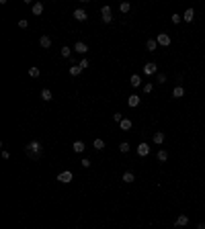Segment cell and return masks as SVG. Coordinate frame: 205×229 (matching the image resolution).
<instances>
[{
  "mask_svg": "<svg viewBox=\"0 0 205 229\" xmlns=\"http://www.w3.org/2000/svg\"><path fill=\"white\" fill-rule=\"evenodd\" d=\"M119 151H121V153H127V151H129V143H127V141L119 143Z\"/></svg>",
  "mask_w": 205,
  "mask_h": 229,
  "instance_id": "obj_27",
  "label": "cell"
},
{
  "mask_svg": "<svg viewBox=\"0 0 205 229\" xmlns=\"http://www.w3.org/2000/svg\"><path fill=\"white\" fill-rule=\"evenodd\" d=\"M197 229H205V223H199V227H197Z\"/></svg>",
  "mask_w": 205,
  "mask_h": 229,
  "instance_id": "obj_36",
  "label": "cell"
},
{
  "mask_svg": "<svg viewBox=\"0 0 205 229\" xmlns=\"http://www.w3.org/2000/svg\"><path fill=\"white\" fill-rule=\"evenodd\" d=\"M156 47H158V41L156 39H148L146 41V49H148V51H156Z\"/></svg>",
  "mask_w": 205,
  "mask_h": 229,
  "instance_id": "obj_18",
  "label": "cell"
},
{
  "mask_svg": "<svg viewBox=\"0 0 205 229\" xmlns=\"http://www.w3.org/2000/svg\"><path fill=\"white\" fill-rule=\"evenodd\" d=\"M74 19L78 21V23H82V21H86V19H88L86 10H84V8H76V10H74Z\"/></svg>",
  "mask_w": 205,
  "mask_h": 229,
  "instance_id": "obj_5",
  "label": "cell"
},
{
  "mask_svg": "<svg viewBox=\"0 0 205 229\" xmlns=\"http://www.w3.org/2000/svg\"><path fill=\"white\" fill-rule=\"evenodd\" d=\"M119 8H121V12H129V10H131V4H129V2H121Z\"/></svg>",
  "mask_w": 205,
  "mask_h": 229,
  "instance_id": "obj_25",
  "label": "cell"
},
{
  "mask_svg": "<svg viewBox=\"0 0 205 229\" xmlns=\"http://www.w3.org/2000/svg\"><path fill=\"white\" fill-rule=\"evenodd\" d=\"M19 27H21V29H27V27H29V23H27V21H19Z\"/></svg>",
  "mask_w": 205,
  "mask_h": 229,
  "instance_id": "obj_34",
  "label": "cell"
},
{
  "mask_svg": "<svg viewBox=\"0 0 205 229\" xmlns=\"http://www.w3.org/2000/svg\"><path fill=\"white\" fill-rule=\"evenodd\" d=\"M164 139H166V135L162 131H156L154 133V143H156V145H162V143H164Z\"/></svg>",
  "mask_w": 205,
  "mask_h": 229,
  "instance_id": "obj_10",
  "label": "cell"
},
{
  "mask_svg": "<svg viewBox=\"0 0 205 229\" xmlns=\"http://www.w3.org/2000/svg\"><path fill=\"white\" fill-rule=\"evenodd\" d=\"M70 51H72L70 47H62V55H64V57H70Z\"/></svg>",
  "mask_w": 205,
  "mask_h": 229,
  "instance_id": "obj_31",
  "label": "cell"
},
{
  "mask_svg": "<svg viewBox=\"0 0 205 229\" xmlns=\"http://www.w3.org/2000/svg\"><path fill=\"white\" fill-rule=\"evenodd\" d=\"M72 178H74V174L70 170H64V172H60L58 174V180L62 182V184H68V182H72Z\"/></svg>",
  "mask_w": 205,
  "mask_h": 229,
  "instance_id": "obj_3",
  "label": "cell"
},
{
  "mask_svg": "<svg viewBox=\"0 0 205 229\" xmlns=\"http://www.w3.org/2000/svg\"><path fill=\"white\" fill-rule=\"evenodd\" d=\"M187 223H189V217H187V215H179V217H176V221H174L176 227H185Z\"/></svg>",
  "mask_w": 205,
  "mask_h": 229,
  "instance_id": "obj_8",
  "label": "cell"
},
{
  "mask_svg": "<svg viewBox=\"0 0 205 229\" xmlns=\"http://www.w3.org/2000/svg\"><path fill=\"white\" fill-rule=\"evenodd\" d=\"M78 66H80V68H82V70H86V68H88V66H90V63H88V59H86V57H84V59H82V62H80V63H78Z\"/></svg>",
  "mask_w": 205,
  "mask_h": 229,
  "instance_id": "obj_32",
  "label": "cell"
},
{
  "mask_svg": "<svg viewBox=\"0 0 205 229\" xmlns=\"http://www.w3.org/2000/svg\"><path fill=\"white\" fill-rule=\"evenodd\" d=\"M170 21H172V23H174V25H179V23H181V21H183V15H176V12H174V15L170 16Z\"/></svg>",
  "mask_w": 205,
  "mask_h": 229,
  "instance_id": "obj_28",
  "label": "cell"
},
{
  "mask_svg": "<svg viewBox=\"0 0 205 229\" xmlns=\"http://www.w3.org/2000/svg\"><path fill=\"white\" fill-rule=\"evenodd\" d=\"M152 90H154V84H152V82H148V84H144V92H146V94H150V92H152Z\"/></svg>",
  "mask_w": 205,
  "mask_h": 229,
  "instance_id": "obj_29",
  "label": "cell"
},
{
  "mask_svg": "<svg viewBox=\"0 0 205 229\" xmlns=\"http://www.w3.org/2000/svg\"><path fill=\"white\" fill-rule=\"evenodd\" d=\"M121 180H123V182H127V184H131V182L136 180V176H133V172H123Z\"/></svg>",
  "mask_w": 205,
  "mask_h": 229,
  "instance_id": "obj_14",
  "label": "cell"
},
{
  "mask_svg": "<svg viewBox=\"0 0 205 229\" xmlns=\"http://www.w3.org/2000/svg\"><path fill=\"white\" fill-rule=\"evenodd\" d=\"M41 149H43V147H41V143L37 141V139H33L29 145L25 147V153H27L29 158H33V160H39V158H41Z\"/></svg>",
  "mask_w": 205,
  "mask_h": 229,
  "instance_id": "obj_1",
  "label": "cell"
},
{
  "mask_svg": "<svg viewBox=\"0 0 205 229\" xmlns=\"http://www.w3.org/2000/svg\"><path fill=\"white\" fill-rule=\"evenodd\" d=\"M94 149H105V141H102V139H94Z\"/></svg>",
  "mask_w": 205,
  "mask_h": 229,
  "instance_id": "obj_26",
  "label": "cell"
},
{
  "mask_svg": "<svg viewBox=\"0 0 205 229\" xmlns=\"http://www.w3.org/2000/svg\"><path fill=\"white\" fill-rule=\"evenodd\" d=\"M39 68H35V66H33V68H29V76H31V78H39Z\"/></svg>",
  "mask_w": 205,
  "mask_h": 229,
  "instance_id": "obj_23",
  "label": "cell"
},
{
  "mask_svg": "<svg viewBox=\"0 0 205 229\" xmlns=\"http://www.w3.org/2000/svg\"><path fill=\"white\" fill-rule=\"evenodd\" d=\"M33 15H43V4H41V2H35L33 4Z\"/></svg>",
  "mask_w": 205,
  "mask_h": 229,
  "instance_id": "obj_21",
  "label": "cell"
},
{
  "mask_svg": "<svg viewBox=\"0 0 205 229\" xmlns=\"http://www.w3.org/2000/svg\"><path fill=\"white\" fill-rule=\"evenodd\" d=\"M113 119H115V123H121V121H123V115H121V112H115V115H113Z\"/></svg>",
  "mask_w": 205,
  "mask_h": 229,
  "instance_id": "obj_30",
  "label": "cell"
},
{
  "mask_svg": "<svg viewBox=\"0 0 205 229\" xmlns=\"http://www.w3.org/2000/svg\"><path fill=\"white\" fill-rule=\"evenodd\" d=\"M158 162H166V160H168V153H166V151L164 149H160V151H158Z\"/></svg>",
  "mask_w": 205,
  "mask_h": 229,
  "instance_id": "obj_24",
  "label": "cell"
},
{
  "mask_svg": "<svg viewBox=\"0 0 205 229\" xmlns=\"http://www.w3.org/2000/svg\"><path fill=\"white\" fill-rule=\"evenodd\" d=\"M84 147H86V145H84V141H74V143H72V149L76 151V153H82Z\"/></svg>",
  "mask_w": 205,
  "mask_h": 229,
  "instance_id": "obj_15",
  "label": "cell"
},
{
  "mask_svg": "<svg viewBox=\"0 0 205 229\" xmlns=\"http://www.w3.org/2000/svg\"><path fill=\"white\" fill-rule=\"evenodd\" d=\"M156 41H158V45H162V47H168V45H170V35L168 33H158Z\"/></svg>",
  "mask_w": 205,
  "mask_h": 229,
  "instance_id": "obj_4",
  "label": "cell"
},
{
  "mask_svg": "<svg viewBox=\"0 0 205 229\" xmlns=\"http://www.w3.org/2000/svg\"><path fill=\"white\" fill-rule=\"evenodd\" d=\"M129 84H131L133 88H137V86H142V78L137 76V74H133L131 78H129Z\"/></svg>",
  "mask_w": 205,
  "mask_h": 229,
  "instance_id": "obj_17",
  "label": "cell"
},
{
  "mask_svg": "<svg viewBox=\"0 0 205 229\" xmlns=\"http://www.w3.org/2000/svg\"><path fill=\"white\" fill-rule=\"evenodd\" d=\"M156 72H158V66L154 62H150V63L144 66V74H146V76H152V74H156Z\"/></svg>",
  "mask_w": 205,
  "mask_h": 229,
  "instance_id": "obj_6",
  "label": "cell"
},
{
  "mask_svg": "<svg viewBox=\"0 0 205 229\" xmlns=\"http://www.w3.org/2000/svg\"><path fill=\"white\" fill-rule=\"evenodd\" d=\"M119 127H121L123 131H129V129H131V127H133V123L129 121V119H123V121L119 123Z\"/></svg>",
  "mask_w": 205,
  "mask_h": 229,
  "instance_id": "obj_19",
  "label": "cell"
},
{
  "mask_svg": "<svg viewBox=\"0 0 205 229\" xmlns=\"http://www.w3.org/2000/svg\"><path fill=\"white\" fill-rule=\"evenodd\" d=\"M193 19H195V10H193V8H187L185 15H183V21H187V23H193Z\"/></svg>",
  "mask_w": 205,
  "mask_h": 229,
  "instance_id": "obj_9",
  "label": "cell"
},
{
  "mask_svg": "<svg viewBox=\"0 0 205 229\" xmlns=\"http://www.w3.org/2000/svg\"><path fill=\"white\" fill-rule=\"evenodd\" d=\"M148 153H150V145H148V143H140V145H137V156H148Z\"/></svg>",
  "mask_w": 205,
  "mask_h": 229,
  "instance_id": "obj_7",
  "label": "cell"
},
{
  "mask_svg": "<svg viewBox=\"0 0 205 229\" xmlns=\"http://www.w3.org/2000/svg\"><path fill=\"white\" fill-rule=\"evenodd\" d=\"M41 98H43L45 103H49V100H51V90H49V88H43V90H41Z\"/></svg>",
  "mask_w": 205,
  "mask_h": 229,
  "instance_id": "obj_20",
  "label": "cell"
},
{
  "mask_svg": "<svg viewBox=\"0 0 205 229\" xmlns=\"http://www.w3.org/2000/svg\"><path fill=\"white\" fill-rule=\"evenodd\" d=\"M74 49H76L78 53H86V51H88V45H86V43H82V41H76Z\"/></svg>",
  "mask_w": 205,
  "mask_h": 229,
  "instance_id": "obj_11",
  "label": "cell"
},
{
  "mask_svg": "<svg viewBox=\"0 0 205 229\" xmlns=\"http://www.w3.org/2000/svg\"><path fill=\"white\" fill-rule=\"evenodd\" d=\"M80 164H82V168H90V160H88V158H84Z\"/></svg>",
  "mask_w": 205,
  "mask_h": 229,
  "instance_id": "obj_33",
  "label": "cell"
},
{
  "mask_svg": "<svg viewBox=\"0 0 205 229\" xmlns=\"http://www.w3.org/2000/svg\"><path fill=\"white\" fill-rule=\"evenodd\" d=\"M101 15H102V23H105V25L113 23V12H111V6H102V8H101Z\"/></svg>",
  "mask_w": 205,
  "mask_h": 229,
  "instance_id": "obj_2",
  "label": "cell"
},
{
  "mask_svg": "<svg viewBox=\"0 0 205 229\" xmlns=\"http://www.w3.org/2000/svg\"><path fill=\"white\" fill-rule=\"evenodd\" d=\"M80 74H82L80 66H70V76H80Z\"/></svg>",
  "mask_w": 205,
  "mask_h": 229,
  "instance_id": "obj_22",
  "label": "cell"
},
{
  "mask_svg": "<svg viewBox=\"0 0 205 229\" xmlns=\"http://www.w3.org/2000/svg\"><path fill=\"white\" fill-rule=\"evenodd\" d=\"M158 82H166V74H158Z\"/></svg>",
  "mask_w": 205,
  "mask_h": 229,
  "instance_id": "obj_35",
  "label": "cell"
},
{
  "mask_svg": "<svg viewBox=\"0 0 205 229\" xmlns=\"http://www.w3.org/2000/svg\"><path fill=\"white\" fill-rule=\"evenodd\" d=\"M39 43H41V47H43V49H49V47H51V37L43 35V37L39 39Z\"/></svg>",
  "mask_w": 205,
  "mask_h": 229,
  "instance_id": "obj_13",
  "label": "cell"
},
{
  "mask_svg": "<svg viewBox=\"0 0 205 229\" xmlns=\"http://www.w3.org/2000/svg\"><path fill=\"white\" fill-rule=\"evenodd\" d=\"M172 96H174V98H183V96H185V88H183V86H174Z\"/></svg>",
  "mask_w": 205,
  "mask_h": 229,
  "instance_id": "obj_16",
  "label": "cell"
},
{
  "mask_svg": "<svg viewBox=\"0 0 205 229\" xmlns=\"http://www.w3.org/2000/svg\"><path fill=\"white\" fill-rule=\"evenodd\" d=\"M127 104H129L131 108H136L137 104H140V96H137V94H131V96L127 98Z\"/></svg>",
  "mask_w": 205,
  "mask_h": 229,
  "instance_id": "obj_12",
  "label": "cell"
}]
</instances>
